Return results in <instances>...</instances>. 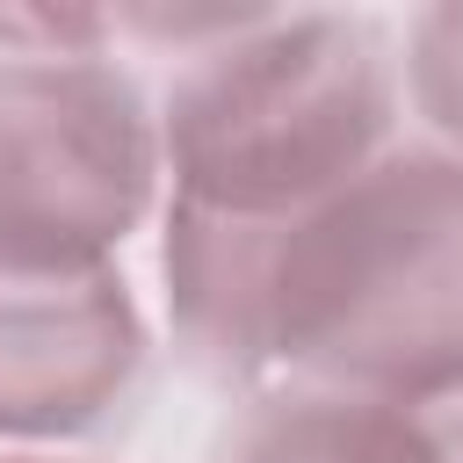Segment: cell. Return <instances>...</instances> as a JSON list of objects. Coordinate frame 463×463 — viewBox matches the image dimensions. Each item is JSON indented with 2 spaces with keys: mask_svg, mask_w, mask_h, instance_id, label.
<instances>
[{
  "mask_svg": "<svg viewBox=\"0 0 463 463\" xmlns=\"http://www.w3.org/2000/svg\"><path fill=\"white\" fill-rule=\"evenodd\" d=\"M166 318L224 383L463 391V159L391 145L289 217L166 203Z\"/></svg>",
  "mask_w": 463,
  "mask_h": 463,
  "instance_id": "obj_1",
  "label": "cell"
},
{
  "mask_svg": "<svg viewBox=\"0 0 463 463\" xmlns=\"http://www.w3.org/2000/svg\"><path fill=\"white\" fill-rule=\"evenodd\" d=\"M398 80L354 14H232L174 80L159 174L181 210L289 217L391 152Z\"/></svg>",
  "mask_w": 463,
  "mask_h": 463,
  "instance_id": "obj_2",
  "label": "cell"
},
{
  "mask_svg": "<svg viewBox=\"0 0 463 463\" xmlns=\"http://www.w3.org/2000/svg\"><path fill=\"white\" fill-rule=\"evenodd\" d=\"M159 195V116L94 51H0V260H109Z\"/></svg>",
  "mask_w": 463,
  "mask_h": 463,
  "instance_id": "obj_3",
  "label": "cell"
},
{
  "mask_svg": "<svg viewBox=\"0 0 463 463\" xmlns=\"http://www.w3.org/2000/svg\"><path fill=\"white\" fill-rule=\"evenodd\" d=\"M145 347V311L109 260H0V441L94 434Z\"/></svg>",
  "mask_w": 463,
  "mask_h": 463,
  "instance_id": "obj_4",
  "label": "cell"
},
{
  "mask_svg": "<svg viewBox=\"0 0 463 463\" xmlns=\"http://www.w3.org/2000/svg\"><path fill=\"white\" fill-rule=\"evenodd\" d=\"M210 463H463V391L369 398L275 383L217 434Z\"/></svg>",
  "mask_w": 463,
  "mask_h": 463,
  "instance_id": "obj_5",
  "label": "cell"
},
{
  "mask_svg": "<svg viewBox=\"0 0 463 463\" xmlns=\"http://www.w3.org/2000/svg\"><path fill=\"white\" fill-rule=\"evenodd\" d=\"M405 94L420 123L441 137L449 159H463V0H441L412 14L405 29Z\"/></svg>",
  "mask_w": 463,
  "mask_h": 463,
  "instance_id": "obj_6",
  "label": "cell"
},
{
  "mask_svg": "<svg viewBox=\"0 0 463 463\" xmlns=\"http://www.w3.org/2000/svg\"><path fill=\"white\" fill-rule=\"evenodd\" d=\"M0 463H58V456H36V449H0Z\"/></svg>",
  "mask_w": 463,
  "mask_h": 463,
  "instance_id": "obj_7",
  "label": "cell"
}]
</instances>
